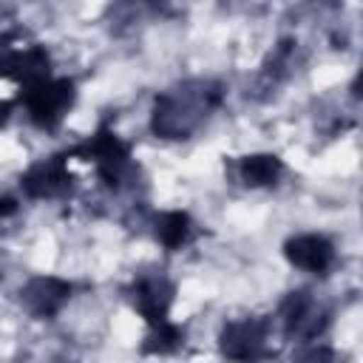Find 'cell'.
Listing matches in <instances>:
<instances>
[{
  "mask_svg": "<svg viewBox=\"0 0 363 363\" xmlns=\"http://www.w3.org/2000/svg\"><path fill=\"white\" fill-rule=\"evenodd\" d=\"M74 99H77V88L71 79H62V77H45L31 85H23V91L17 96V102L26 108L28 119L40 130L60 128V122L71 111Z\"/></svg>",
  "mask_w": 363,
  "mask_h": 363,
  "instance_id": "2",
  "label": "cell"
},
{
  "mask_svg": "<svg viewBox=\"0 0 363 363\" xmlns=\"http://www.w3.org/2000/svg\"><path fill=\"white\" fill-rule=\"evenodd\" d=\"M71 184H74V176L65 164V156L43 159L31 164L20 179V187L28 199H57V196H65Z\"/></svg>",
  "mask_w": 363,
  "mask_h": 363,
  "instance_id": "8",
  "label": "cell"
},
{
  "mask_svg": "<svg viewBox=\"0 0 363 363\" xmlns=\"http://www.w3.org/2000/svg\"><path fill=\"white\" fill-rule=\"evenodd\" d=\"M218 102L221 91L213 82H196V91H190V85H184V91H167L156 99L150 128L164 139H187Z\"/></svg>",
  "mask_w": 363,
  "mask_h": 363,
  "instance_id": "1",
  "label": "cell"
},
{
  "mask_svg": "<svg viewBox=\"0 0 363 363\" xmlns=\"http://www.w3.org/2000/svg\"><path fill=\"white\" fill-rule=\"evenodd\" d=\"M235 170H238L241 184L255 190V187L275 184L281 179V173H284V162L275 153H247V156L238 159Z\"/></svg>",
  "mask_w": 363,
  "mask_h": 363,
  "instance_id": "11",
  "label": "cell"
},
{
  "mask_svg": "<svg viewBox=\"0 0 363 363\" xmlns=\"http://www.w3.org/2000/svg\"><path fill=\"white\" fill-rule=\"evenodd\" d=\"M68 298H71V284L57 275H37L20 292L23 306L34 318H54L68 303Z\"/></svg>",
  "mask_w": 363,
  "mask_h": 363,
  "instance_id": "9",
  "label": "cell"
},
{
  "mask_svg": "<svg viewBox=\"0 0 363 363\" xmlns=\"http://www.w3.org/2000/svg\"><path fill=\"white\" fill-rule=\"evenodd\" d=\"M182 343H184V329L164 320L159 326H150V335L145 337L142 352L145 354H173L182 349Z\"/></svg>",
  "mask_w": 363,
  "mask_h": 363,
  "instance_id": "13",
  "label": "cell"
},
{
  "mask_svg": "<svg viewBox=\"0 0 363 363\" xmlns=\"http://www.w3.org/2000/svg\"><path fill=\"white\" fill-rule=\"evenodd\" d=\"M11 213H17V201L11 196H0V218H6Z\"/></svg>",
  "mask_w": 363,
  "mask_h": 363,
  "instance_id": "15",
  "label": "cell"
},
{
  "mask_svg": "<svg viewBox=\"0 0 363 363\" xmlns=\"http://www.w3.org/2000/svg\"><path fill=\"white\" fill-rule=\"evenodd\" d=\"M298 363H335V352L329 346H315L298 357Z\"/></svg>",
  "mask_w": 363,
  "mask_h": 363,
  "instance_id": "14",
  "label": "cell"
},
{
  "mask_svg": "<svg viewBox=\"0 0 363 363\" xmlns=\"http://www.w3.org/2000/svg\"><path fill=\"white\" fill-rule=\"evenodd\" d=\"M14 105L17 102H11V99H0V128L11 119V113H14Z\"/></svg>",
  "mask_w": 363,
  "mask_h": 363,
  "instance_id": "16",
  "label": "cell"
},
{
  "mask_svg": "<svg viewBox=\"0 0 363 363\" xmlns=\"http://www.w3.org/2000/svg\"><path fill=\"white\" fill-rule=\"evenodd\" d=\"M267 340H269V323L264 318H238L221 329L218 346L221 354L233 363H261L272 357V346Z\"/></svg>",
  "mask_w": 363,
  "mask_h": 363,
  "instance_id": "4",
  "label": "cell"
},
{
  "mask_svg": "<svg viewBox=\"0 0 363 363\" xmlns=\"http://www.w3.org/2000/svg\"><path fill=\"white\" fill-rule=\"evenodd\" d=\"M128 298H130V306L136 309V315L145 318L147 326H159L170 315V306L176 298V284L162 275H147L130 286Z\"/></svg>",
  "mask_w": 363,
  "mask_h": 363,
  "instance_id": "6",
  "label": "cell"
},
{
  "mask_svg": "<svg viewBox=\"0 0 363 363\" xmlns=\"http://www.w3.org/2000/svg\"><path fill=\"white\" fill-rule=\"evenodd\" d=\"M281 320H284V332L289 337L318 340V335L329 323V315L309 292H289V298L281 303Z\"/></svg>",
  "mask_w": 363,
  "mask_h": 363,
  "instance_id": "5",
  "label": "cell"
},
{
  "mask_svg": "<svg viewBox=\"0 0 363 363\" xmlns=\"http://www.w3.org/2000/svg\"><path fill=\"white\" fill-rule=\"evenodd\" d=\"M71 156L94 164L96 176L108 187H119V182L130 170V145L125 139H119L113 130H108V128H99L94 136H88L82 145H77L71 150Z\"/></svg>",
  "mask_w": 363,
  "mask_h": 363,
  "instance_id": "3",
  "label": "cell"
},
{
  "mask_svg": "<svg viewBox=\"0 0 363 363\" xmlns=\"http://www.w3.org/2000/svg\"><path fill=\"white\" fill-rule=\"evenodd\" d=\"M156 241L164 247V250H182L190 238H193V218L184 213V210H167V213H159L156 216Z\"/></svg>",
  "mask_w": 363,
  "mask_h": 363,
  "instance_id": "12",
  "label": "cell"
},
{
  "mask_svg": "<svg viewBox=\"0 0 363 363\" xmlns=\"http://www.w3.org/2000/svg\"><path fill=\"white\" fill-rule=\"evenodd\" d=\"M284 258L312 275H326L335 267V244L320 233H301L284 241Z\"/></svg>",
  "mask_w": 363,
  "mask_h": 363,
  "instance_id": "7",
  "label": "cell"
},
{
  "mask_svg": "<svg viewBox=\"0 0 363 363\" xmlns=\"http://www.w3.org/2000/svg\"><path fill=\"white\" fill-rule=\"evenodd\" d=\"M0 77L14 79L20 85H31L37 79L51 77V60L43 45H26V48H9L0 57Z\"/></svg>",
  "mask_w": 363,
  "mask_h": 363,
  "instance_id": "10",
  "label": "cell"
}]
</instances>
